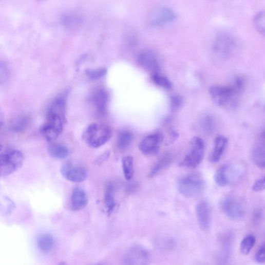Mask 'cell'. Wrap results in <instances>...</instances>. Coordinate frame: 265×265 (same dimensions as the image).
Segmentation results:
<instances>
[{"instance_id":"6da1fadb","label":"cell","mask_w":265,"mask_h":265,"mask_svg":"<svg viewBox=\"0 0 265 265\" xmlns=\"http://www.w3.org/2000/svg\"><path fill=\"white\" fill-rule=\"evenodd\" d=\"M66 98L61 94L50 103L47 112L46 119L42 125V136L49 142L56 140L62 134L65 123Z\"/></svg>"},{"instance_id":"7a4b0ae2","label":"cell","mask_w":265,"mask_h":265,"mask_svg":"<svg viewBox=\"0 0 265 265\" xmlns=\"http://www.w3.org/2000/svg\"><path fill=\"white\" fill-rule=\"evenodd\" d=\"M245 81L241 77H236L230 85H215L210 90L211 96L216 104L220 107H234L237 104L243 90Z\"/></svg>"},{"instance_id":"3957f363","label":"cell","mask_w":265,"mask_h":265,"mask_svg":"<svg viewBox=\"0 0 265 265\" xmlns=\"http://www.w3.org/2000/svg\"><path fill=\"white\" fill-rule=\"evenodd\" d=\"M112 136L111 129L107 125L98 123L90 124L84 130L83 139L90 147L98 148L107 143Z\"/></svg>"},{"instance_id":"277c9868","label":"cell","mask_w":265,"mask_h":265,"mask_svg":"<svg viewBox=\"0 0 265 265\" xmlns=\"http://www.w3.org/2000/svg\"><path fill=\"white\" fill-rule=\"evenodd\" d=\"M24 161V155L21 151L2 147L0 154L1 176H7L16 172L23 166Z\"/></svg>"},{"instance_id":"5b68a950","label":"cell","mask_w":265,"mask_h":265,"mask_svg":"<svg viewBox=\"0 0 265 265\" xmlns=\"http://www.w3.org/2000/svg\"><path fill=\"white\" fill-rule=\"evenodd\" d=\"M237 48L235 37L228 32H221L217 35L214 43L215 53L221 59L226 60L231 58Z\"/></svg>"},{"instance_id":"8992f818","label":"cell","mask_w":265,"mask_h":265,"mask_svg":"<svg viewBox=\"0 0 265 265\" xmlns=\"http://www.w3.org/2000/svg\"><path fill=\"white\" fill-rule=\"evenodd\" d=\"M180 193L186 197H195L201 195L205 188V182L198 174H192L182 178L178 182Z\"/></svg>"},{"instance_id":"52a82bcc","label":"cell","mask_w":265,"mask_h":265,"mask_svg":"<svg viewBox=\"0 0 265 265\" xmlns=\"http://www.w3.org/2000/svg\"><path fill=\"white\" fill-rule=\"evenodd\" d=\"M204 154V141L200 138L194 137L190 142L188 152L180 163V165L187 168H195L202 163Z\"/></svg>"},{"instance_id":"ba28073f","label":"cell","mask_w":265,"mask_h":265,"mask_svg":"<svg viewBox=\"0 0 265 265\" xmlns=\"http://www.w3.org/2000/svg\"><path fill=\"white\" fill-rule=\"evenodd\" d=\"M124 261L125 265H149L150 255L146 249L136 245L128 249Z\"/></svg>"},{"instance_id":"9c48e42d","label":"cell","mask_w":265,"mask_h":265,"mask_svg":"<svg viewBox=\"0 0 265 265\" xmlns=\"http://www.w3.org/2000/svg\"><path fill=\"white\" fill-rule=\"evenodd\" d=\"M60 172L64 178L75 183L83 182L88 178V172L85 167L71 162L63 164Z\"/></svg>"},{"instance_id":"30bf717a","label":"cell","mask_w":265,"mask_h":265,"mask_svg":"<svg viewBox=\"0 0 265 265\" xmlns=\"http://www.w3.org/2000/svg\"><path fill=\"white\" fill-rule=\"evenodd\" d=\"M221 209L224 214L232 219H239L244 215L243 204L238 198L234 197L224 198L221 204Z\"/></svg>"},{"instance_id":"8fae6325","label":"cell","mask_w":265,"mask_h":265,"mask_svg":"<svg viewBox=\"0 0 265 265\" xmlns=\"http://www.w3.org/2000/svg\"><path fill=\"white\" fill-rule=\"evenodd\" d=\"M174 12L165 7H157L149 14L148 21L150 25L158 26L169 23L175 19Z\"/></svg>"},{"instance_id":"7c38bea8","label":"cell","mask_w":265,"mask_h":265,"mask_svg":"<svg viewBox=\"0 0 265 265\" xmlns=\"http://www.w3.org/2000/svg\"><path fill=\"white\" fill-rule=\"evenodd\" d=\"M163 138V136L161 132H155L149 135L140 143L139 149L145 155H156L160 149Z\"/></svg>"},{"instance_id":"4fadbf2b","label":"cell","mask_w":265,"mask_h":265,"mask_svg":"<svg viewBox=\"0 0 265 265\" xmlns=\"http://www.w3.org/2000/svg\"><path fill=\"white\" fill-rule=\"evenodd\" d=\"M90 101L99 115H105L106 111L108 96L104 90L101 88L96 89L91 94Z\"/></svg>"},{"instance_id":"5bb4252c","label":"cell","mask_w":265,"mask_h":265,"mask_svg":"<svg viewBox=\"0 0 265 265\" xmlns=\"http://www.w3.org/2000/svg\"><path fill=\"white\" fill-rule=\"evenodd\" d=\"M197 219L200 228L204 230L209 229L211 224V210L208 203L203 201L199 203L196 209Z\"/></svg>"},{"instance_id":"9a60e30c","label":"cell","mask_w":265,"mask_h":265,"mask_svg":"<svg viewBox=\"0 0 265 265\" xmlns=\"http://www.w3.org/2000/svg\"><path fill=\"white\" fill-rule=\"evenodd\" d=\"M88 199L86 192L80 187H75L71 197V208L78 212L84 209L88 205Z\"/></svg>"},{"instance_id":"2e32d148","label":"cell","mask_w":265,"mask_h":265,"mask_svg":"<svg viewBox=\"0 0 265 265\" xmlns=\"http://www.w3.org/2000/svg\"><path fill=\"white\" fill-rule=\"evenodd\" d=\"M138 60L142 67L147 70L155 71L159 69V64L156 58L149 51L141 52L138 55Z\"/></svg>"},{"instance_id":"e0dca14e","label":"cell","mask_w":265,"mask_h":265,"mask_svg":"<svg viewBox=\"0 0 265 265\" xmlns=\"http://www.w3.org/2000/svg\"><path fill=\"white\" fill-rule=\"evenodd\" d=\"M227 144L228 140L225 137L219 136L216 138L214 148L210 157V161L211 162L217 163L220 160Z\"/></svg>"},{"instance_id":"ac0fdd59","label":"cell","mask_w":265,"mask_h":265,"mask_svg":"<svg viewBox=\"0 0 265 265\" xmlns=\"http://www.w3.org/2000/svg\"><path fill=\"white\" fill-rule=\"evenodd\" d=\"M251 159L257 166L265 168V143H258L253 147L251 152Z\"/></svg>"},{"instance_id":"d6986e66","label":"cell","mask_w":265,"mask_h":265,"mask_svg":"<svg viewBox=\"0 0 265 265\" xmlns=\"http://www.w3.org/2000/svg\"><path fill=\"white\" fill-rule=\"evenodd\" d=\"M104 202L108 214L110 215L115 210L116 203L115 198V187L112 183H108L105 190Z\"/></svg>"},{"instance_id":"ffe728a7","label":"cell","mask_w":265,"mask_h":265,"mask_svg":"<svg viewBox=\"0 0 265 265\" xmlns=\"http://www.w3.org/2000/svg\"><path fill=\"white\" fill-rule=\"evenodd\" d=\"M30 121L28 117L24 116L14 119L9 125V129L16 134L25 131L29 127Z\"/></svg>"},{"instance_id":"44dd1931","label":"cell","mask_w":265,"mask_h":265,"mask_svg":"<svg viewBox=\"0 0 265 265\" xmlns=\"http://www.w3.org/2000/svg\"><path fill=\"white\" fill-rule=\"evenodd\" d=\"M231 169L229 166L223 165L219 167L215 175L216 183L220 186H225L230 182Z\"/></svg>"},{"instance_id":"7402d4cb","label":"cell","mask_w":265,"mask_h":265,"mask_svg":"<svg viewBox=\"0 0 265 265\" xmlns=\"http://www.w3.org/2000/svg\"><path fill=\"white\" fill-rule=\"evenodd\" d=\"M48 152L52 157L57 159H64L69 155L67 147L59 143L51 144L48 148Z\"/></svg>"},{"instance_id":"603a6c76","label":"cell","mask_w":265,"mask_h":265,"mask_svg":"<svg viewBox=\"0 0 265 265\" xmlns=\"http://www.w3.org/2000/svg\"><path fill=\"white\" fill-rule=\"evenodd\" d=\"M55 243L54 237L49 234L42 235L38 240V246L40 249L44 253L51 251L54 247Z\"/></svg>"},{"instance_id":"cb8c5ba5","label":"cell","mask_w":265,"mask_h":265,"mask_svg":"<svg viewBox=\"0 0 265 265\" xmlns=\"http://www.w3.org/2000/svg\"><path fill=\"white\" fill-rule=\"evenodd\" d=\"M173 158L169 154H166L161 158L153 167L149 176L153 177L158 174L164 168L168 167L172 163Z\"/></svg>"},{"instance_id":"d4e9b609","label":"cell","mask_w":265,"mask_h":265,"mask_svg":"<svg viewBox=\"0 0 265 265\" xmlns=\"http://www.w3.org/2000/svg\"><path fill=\"white\" fill-rule=\"evenodd\" d=\"M134 140V135L128 130H123L120 132L117 139L118 148L124 150L127 148Z\"/></svg>"},{"instance_id":"484cf974","label":"cell","mask_w":265,"mask_h":265,"mask_svg":"<svg viewBox=\"0 0 265 265\" xmlns=\"http://www.w3.org/2000/svg\"><path fill=\"white\" fill-rule=\"evenodd\" d=\"M122 168L125 179L130 180L134 175V159L130 156H125L122 160Z\"/></svg>"},{"instance_id":"4316f807","label":"cell","mask_w":265,"mask_h":265,"mask_svg":"<svg viewBox=\"0 0 265 265\" xmlns=\"http://www.w3.org/2000/svg\"><path fill=\"white\" fill-rule=\"evenodd\" d=\"M254 25L257 31L265 37V10L259 11L255 15Z\"/></svg>"},{"instance_id":"83f0119b","label":"cell","mask_w":265,"mask_h":265,"mask_svg":"<svg viewBox=\"0 0 265 265\" xmlns=\"http://www.w3.org/2000/svg\"><path fill=\"white\" fill-rule=\"evenodd\" d=\"M201 125L205 132L207 134H211L215 127L214 118L210 114H205L201 118Z\"/></svg>"},{"instance_id":"f1b7e54d","label":"cell","mask_w":265,"mask_h":265,"mask_svg":"<svg viewBox=\"0 0 265 265\" xmlns=\"http://www.w3.org/2000/svg\"><path fill=\"white\" fill-rule=\"evenodd\" d=\"M256 242L255 237L252 235H249L245 237L240 244V252L244 255L250 252Z\"/></svg>"},{"instance_id":"f546056e","label":"cell","mask_w":265,"mask_h":265,"mask_svg":"<svg viewBox=\"0 0 265 265\" xmlns=\"http://www.w3.org/2000/svg\"><path fill=\"white\" fill-rule=\"evenodd\" d=\"M107 73L105 68H99L94 69H87L85 71L86 75L91 80H96L105 76Z\"/></svg>"},{"instance_id":"4dcf8cb0","label":"cell","mask_w":265,"mask_h":265,"mask_svg":"<svg viewBox=\"0 0 265 265\" xmlns=\"http://www.w3.org/2000/svg\"><path fill=\"white\" fill-rule=\"evenodd\" d=\"M152 80L156 84L162 88L169 89L172 87V83L164 77L155 74L153 76Z\"/></svg>"},{"instance_id":"1f68e13d","label":"cell","mask_w":265,"mask_h":265,"mask_svg":"<svg viewBox=\"0 0 265 265\" xmlns=\"http://www.w3.org/2000/svg\"><path fill=\"white\" fill-rule=\"evenodd\" d=\"M254 259L258 263H265V243L257 250L255 255Z\"/></svg>"},{"instance_id":"d6a6232c","label":"cell","mask_w":265,"mask_h":265,"mask_svg":"<svg viewBox=\"0 0 265 265\" xmlns=\"http://www.w3.org/2000/svg\"><path fill=\"white\" fill-rule=\"evenodd\" d=\"M255 192H261L265 190V176L257 180L252 186Z\"/></svg>"},{"instance_id":"836d02e7","label":"cell","mask_w":265,"mask_h":265,"mask_svg":"<svg viewBox=\"0 0 265 265\" xmlns=\"http://www.w3.org/2000/svg\"><path fill=\"white\" fill-rule=\"evenodd\" d=\"M182 103V98L178 96H173L171 99L172 108L174 110L178 109Z\"/></svg>"},{"instance_id":"e575fe53","label":"cell","mask_w":265,"mask_h":265,"mask_svg":"<svg viewBox=\"0 0 265 265\" xmlns=\"http://www.w3.org/2000/svg\"><path fill=\"white\" fill-rule=\"evenodd\" d=\"M64 22L65 23V24L67 26H73L76 25L77 23H79V20L77 18H74L72 16H67L65 17Z\"/></svg>"},{"instance_id":"d590c367","label":"cell","mask_w":265,"mask_h":265,"mask_svg":"<svg viewBox=\"0 0 265 265\" xmlns=\"http://www.w3.org/2000/svg\"><path fill=\"white\" fill-rule=\"evenodd\" d=\"M58 265H67L65 262H61Z\"/></svg>"},{"instance_id":"8d00e7d4","label":"cell","mask_w":265,"mask_h":265,"mask_svg":"<svg viewBox=\"0 0 265 265\" xmlns=\"http://www.w3.org/2000/svg\"><path fill=\"white\" fill-rule=\"evenodd\" d=\"M263 137L265 138V129H264V130H263Z\"/></svg>"},{"instance_id":"74e56055","label":"cell","mask_w":265,"mask_h":265,"mask_svg":"<svg viewBox=\"0 0 265 265\" xmlns=\"http://www.w3.org/2000/svg\"><path fill=\"white\" fill-rule=\"evenodd\" d=\"M95 265H105V264H95Z\"/></svg>"}]
</instances>
